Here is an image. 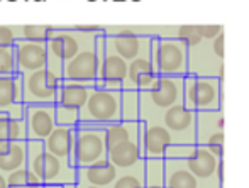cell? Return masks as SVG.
Instances as JSON below:
<instances>
[{
    "label": "cell",
    "mask_w": 249,
    "mask_h": 188,
    "mask_svg": "<svg viewBox=\"0 0 249 188\" xmlns=\"http://www.w3.org/2000/svg\"><path fill=\"white\" fill-rule=\"evenodd\" d=\"M185 76L158 75L148 90L141 92V120L156 122L161 112L183 102Z\"/></svg>",
    "instance_id": "obj_1"
},
{
    "label": "cell",
    "mask_w": 249,
    "mask_h": 188,
    "mask_svg": "<svg viewBox=\"0 0 249 188\" xmlns=\"http://www.w3.org/2000/svg\"><path fill=\"white\" fill-rule=\"evenodd\" d=\"M27 166L39 176L43 183L65 185L78 182V168L48 151L44 148V141L27 139Z\"/></svg>",
    "instance_id": "obj_2"
},
{
    "label": "cell",
    "mask_w": 249,
    "mask_h": 188,
    "mask_svg": "<svg viewBox=\"0 0 249 188\" xmlns=\"http://www.w3.org/2000/svg\"><path fill=\"white\" fill-rule=\"evenodd\" d=\"M122 120V90L93 86L85 107L80 112L78 125L105 127Z\"/></svg>",
    "instance_id": "obj_3"
},
{
    "label": "cell",
    "mask_w": 249,
    "mask_h": 188,
    "mask_svg": "<svg viewBox=\"0 0 249 188\" xmlns=\"http://www.w3.org/2000/svg\"><path fill=\"white\" fill-rule=\"evenodd\" d=\"M95 33H82L75 27H56L54 34L46 43L48 46V68L58 76L63 75V66L83 50L87 43L95 39Z\"/></svg>",
    "instance_id": "obj_4"
},
{
    "label": "cell",
    "mask_w": 249,
    "mask_h": 188,
    "mask_svg": "<svg viewBox=\"0 0 249 188\" xmlns=\"http://www.w3.org/2000/svg\"><path fill=\"white\" fill-rule=\"evenodd\" d=\"M151 60L160 75H188V68H190L188 48L173 36H153Z\"/></svg>",
    "instance_id": "obj_5"
},
{
    "label": "cell",
    "mask_w": 249,
    "mask_h": 188,
    "mask_svg": "<svg viewBox=\"0 0 249 188\" xmlns=\"http://www.w3.org/2000/svg\"><path fill=\"white\" fill-rule=\"evenodd\" d=\"M183 103L195 112L222 109V80L217 76H185Z\"/></svg>",
    "instance_id": "obj_6"
},
{
    "label": "cell",
    "mask_w": 249,
    "mask_h": 188,
    "mask_svg": "<svg viewBox=\"0 0 249 188\" xmlns=\"http://www.w3.org/2000/svg\"><path fill=\"white\" fill-rule=\"evenodd\" d=\"M93 86L63 80L56 97V119L61 125H78L80 112L85 107Z\"/></svg>",
    "instance_id": "obj_7"
},
{
    "label": "cell",
    "mask_w": 249,
    "mask_h": 188,
    "mask_svg": "<svg viewBox=\"0 0 249 188\" xmlns=\"http://www.w3.org/2000/svg\"><path fill=\"white\" fill-rule=\"evenodd\" d=\"M76 166H90L102 159H107L108 148L105 141L104 127L97 125H76Z\"/></svg>",
    "instance_id": "obj_8"
},
{
    "label": "cell",
    "mask_w": 249,
    "mask_h": 188,
    "mask_svg": "<svg viewBox=\"0 0 249 188\" xmlns=\"http://www.w3.org/2000/svg\"><path fill=\"white\" fill-rule=\"evenodd\" d=\"M105 43H107V50L117 53L124 60L132 61L139 56H151V41L153 36H146V34H139L134 29H105Z\"/></svg>",
    "instance_id": "obj_9"
},
{
    "label": "cell",
    "mask_w": 249,
    "mask_h": 188,
    "mask_svg": "<svg viewBox=\"0 0 249 188\" xmlns=\"http://www.w3.org/2000/svg\"><path fill=\"white\" fill-rule=\"evenodd\" d=\"M95 39L87 43L76 56H73L68 63H65L63 75H61L63 80L97 86V80H99V73H100V60L95 50Z\"/></svg>",
    "instance_id": "obj_10"
},
{
    "label": "cell",
    "mask_w": 249,
    "mask_h": 188,
    "mask_svg": "<svg viewBox=\"0 0 249 188\" xmlns=\"http://www.w3.org/2000/svg\"><path fill=\"white\" fill-rule=\"evenodd\" d=\"M24 102L26 103H54L63 78L50 68L24 73Z\"/></svg>",
    "instance_id": "obj_11"
},
{
    "label": "cell",
    "mask_w": 249,
    "mask_h": 188,
    "mask_svg": "<svg viewBox=\"0 0 249 188\" xmlns=\"http://www.w3.org/2000/svg\"><path fill=\"white\" fill-rule=\"evenodd\" d=\"M156 122H163L170 129L177 144H197V112L183 102L161 112Z\"/></svg>",
    "instance_id": "obj_12"
},
{
    "label": "cell",
    "mask_w": 249,
    "mask_h": 188,
    "mask_svg": "<svg viewBox=\"0 0 249 188\" xmlns=\"http://www.w3.org/2000/svg\"><path fill=\"white\" fill-rule=\"evenodd\" d=\"M222 158H217L207 146L192 144L187 158L183 159L192 173L203 183L207 188H222L219 176H217V166Z\"/></svg>",
    "instance_id": "obj_13"
},
{
    "label": "cell",
    "mask_w": 249,
    "mask_h": 188,
    "mask_svg": "<svg viewBox=\"0 0 249 188\" xmlns=\"http://www.w3.org/2000/svg\"><path fill=\"white\" fill-rule=\"evenodd\" d=\"M197 144L207 146L217 158H224V110L197 112Z\"/></svg>",
    "instance_id": "obj_14"
},
{
    "label": "cell",
    "mask_w": 249,
    "mask_h": 188,
    "mask_svg": "<svg viewBox=\"0 0 249 188\" xmlns=\"http://www.w3.org/2000/svg\"><path fill=\"white\" fill-rule=\"evenodd\" d=\"M139 144L144 159H164L170 146L177 144L175 136L163 122H144L141 120Z\"/></svg>",
    "instance_id": "obj_15"
},
{
    "label": "cell",
    "mask_w": 249,
    "mask_h": 188,
    "mask_svg": "<svg viewBox=\"0 0 249 188\" xmlns=\"http://www.w3.org/2000/svg\"><path fill=\"white\" fill-rule=\"evenodd\" d=\"M26 125L29 141H44L58 125L56 103H26Z\"/></svg>",
    "instance_id": "obj_16"
},
{
    "label": "cell",
    "mask_w": 249,
    "mask_h": 188,
    "mask_svg": "<svg viewBox=\"0 0 249 188\" xmlns=\"http://www.w3.org/2000/svg\"><path fill=\"white\" fill-rule=\"evenodd\" d=\"M0 112L10 114L16 119L26 117L24 76L20 73L0 76Z\"/></svg>",
    "instance_id": "obj_17"
},
{
    "label": "cell",
    "mask_w": 249,
    "mask_h": 188,
    "mask_svg": "<svg viewBox=\"0 0 249 188\" xmlns=\"http://www.w3.org/2000/svg\"><path fill=\"white\" fill-rule=\"evenodd\" d=\"M44 148L58 158L68 161L71 166H76V125H61L58 124L56 129L44 139Z\"/></svg>",
    "instance_id": "obj_18"
},
{
    "label": "cell",
    "mask_w": 249,
    "mask_h": 188,
    "mask_svg": "<svg viewBox=\"0 0 249 188\" xmlns=\"http://www.w3.org/2000/svg\"><path fill=\"white\" fill-rule=\"evenodd\" d=\"M16 60L17 69L20 75L36 71L41 68H48V46L43 43L19 39L16 44Z\"/></svg>",
    "instance_id": "obj_19"
},
{
    "label": "cell",
    "mask_w": 249,
    "mask_h": 188,
    "mask_svg": "<svg viewBox=\"0 0 249 188\" xmlns=\"http://www.w3.org/2000/svg\"><path fill=\"white\" fill-rule=\"evenodd\" d=\"M127 71L129 61L124 60L122 56H119L114 51L107 50V54H105V60L102 63V68L99 73V80H97V86L122 90L125 78H127Z\"/></svg>",
    "instance_id": "obj_20"
},
{
    "label": "cell",
    "mask_w": 249,
    "mask_h": 188,
    "mask_svg": "<svg viewBox=\"0 0 249 188\" xmlns=\"http://www.w3.org/2000/svg\"><path fill=\"white\" fill-rule=\"evenodd\" d=\"M158 75L160 73H158L151 56H139L129 61L127 78H125L122 90H139V92L148 90L158 78Z\"/></svg>",
    "instance_id": "obj_21"
},
{
    "label": "cell",
    "mask_w": 249,
    "mask_h": 188,
    "mask_svg": "<svg viewBox=\"0 0 249 188\" xmlns=\"http://www.w3.org/2000/svg\"><path fill=\"white\" fill-rule=\"evenodd\" d=\"M164 187L166 188H207L188 170L183 159L164 158Z\"/></svg>",
    "instance_id": "obj_22"
},
{
    "label": "cell",
    "mask_w": 249,
    "mask_h": 188,
    "mask_svg": "<svg viewBox=\"0 0 249 188\" xmlns=\"http://www.w3.org/2000/svg\"><path fill=\"white\" fill-rule=\"evenodd\" d=\"M121 170L110 161V159H102L90 166H83L78 168V182L90 183V185L110 188L114 182L117 180Z\"/></svg>",
    "instance_id": "obj_23"
},
{
    "label": "cell",
    "mask_w": 249,
    "mask_h": 188,
    "mask_svg": "<svg viewBox=\"0 0 249 188\" xmlns=\"http://www.w3.org/2000/svg\"><path fill=\"white\" fill-rule=\"evenodd\" d=\"M107 158L119 170H127L136 166L139 161H142L144 154H142V148L139 144V139H131V141L121 142V144L108 149Z\"/></svg>",
    "instance_id": "obj_24"
},
{
    "label": "cell",
    "mask_w": 249,
    "mask_h": 188,
    "mask_svg": "<svg viewBox=\"0 0 249 188\" xmlns=\"http://www.w3.org/2000/svg\"><path fill=\"white\" fill-rule=\"evenodd\" d=\"M27 166V139L10 141L0 146V170L3 173H12Z\"/></svg>",
    "instance_id": "obj_25"
},
{
    "label": "cell",
    "mask_w": 249,
    "mask_h": 188,
    "mask_svg": "<svg viewBox=\"0 0 249 188\" xmlns=\"http://www.w3.org/2000/svg\"><path fill=\"white\" fill-rule=\"evenodd\" d=\"M139 129H141V120L131 122V120H119V122L108 124L104 127L105 131V141L107 148L121 144V142L131 141V139H139Z\"/></svg>",
    "instance_id": "obj_26"
},
{
    "label": "cell",
    "mask_w": 249,
    "mask_h": 188,
    "mask_svg": "<svg viewBox=\"0 0 249 188\" xmlns=\"http://www.w3.org/2000/svg\"><path fill=\"white\" fill-rule=\"evenodd\" d=\"M20 139H27L26 120L16 119L7 112H0V146Z\"/></svg>",
    "instance_id": "obj_27"
},
{
    "label": "cell",
    "mask_w": 249,
    "mask_h": 188,
    "mask_svg": "<svg viewBox=\"0 0 249 188\" xmlns=\"http://www.w3.org/2000/svg\"><path fill=\"white\" fill-rule=\"evenodd\" d=\"M146 187V159L139 161L136 166L121 170L117 180L110 188H144Z\"/></svg>",
    "instance_id": "obj_28"
},
{
    "label": "cell",
    "mask_w": 249,
    "mask_h": 188,
    "mask_svg": "<svg viewBox=\"0 0 249 188\" xmlns=\"http://www.w3.org/2000/svg\"><path fill=\"white\" fill-rule=\"evenodd\" d=\"M122 120H141V92L122 90Z\"/></svg>",
    "instance_id": "obj_29"
},
{
    "label": "cell",
    "mask_w": 249,
    "mask_h": 188,
    "mask_svg": "<svg viewBox=\"0 0 249 188\" xmlns=\"http://www.w3.org/2000/svg\"><path fill=\"white\" fill-rule=\"evenodd\" d=\"M7 182H9V188H39L43 185L41 178L29 166H22V168L9 173Z\"/></svg>",
    "instance_id": "obj_30"
},
{
    "label": "cell",
    "mask_w": 249,
    "mask_h": 188,
    "mask_svg": "<svg viewBox=\"0 0 249 188\" xmlns=\"http://www.w3.org/2000/svg\"><path fill=\"white\" fill-rule=\"evenodd\" d=\"M19 39H26V41H33V43H43L46 44L51 39V36L54 34L56 27L53 26H19Z\"/></svg>",
    "instance_id": "obj_31"
},
{
    "label": "cell",
    "mask_w": 249,
    "mask_h": 188,
    "mask_svg": "<svg viewBox=\"0 0 249 188\" xmlns=\"http://www.w3.org/2000/svg\"><path fill=\"white\" fill-rule=\"evenodd\" d=\"M144 188H166L164 187V159H146Z\"/></svg>",
    "instance_id": "obj_32"
},
{
    "label": "cell",
    "mask_w": 249,
    "mask_h": 188,
    "mask_svg": "<svg viewBox=\"0 0 249 188\" xmlns=\"http://www.w3.org/2000/svg\"><path fill=\"white\" fill-rule=\"evenodd\" d=\"M173 37L180 39L181 43L188 48V50H192V48H197V46H200V44L203 43V39H202V36H200L197 26H180V27H177Z\"/></svg>",
    "instance_id": "obj_33"
},
{
    "label": "cell",
    "mask_w": 249,
    "mask_h": 188,
    "mask_svg": "<svg viewBox=\"0 0 249 188\" xmlns=\"http://www.w3.org/2000/svg\"><path fill=\"white\" fill-rule=\"evenodd\" d=\"M16 73H19L16 60V48L0 46V76L16 75Z\"/></svg>",
    "instance_id": "obj_34"
},
{
    "label": "cell",
    "mask_w": 249,
    "mask_h": 188,
    "mask_svg": "<svg viewBox=\"0 0 249 188\" xmlns=\"http://www.w3.org/2000/svg\"><path fill=\"white\" fill-rule=\"evenodd\" d=\"M19 41V29L12 26H0V46H14Z\"/></svg>",
    "instance_id": "obj_35"
},
{
    "label": "cell",
    "mask_w": 249,
    "mask_h": 188,
    "mask_svg": "<svg viewBox=\"0 0 249 188\" xmlns=\"http://www.w3.org/2000/svg\"><path fill=\"white\" fill-rule=\"evenodd\" d=\"M197 27L203 41H213L219 34L224 33V26H219V24H213V26H197Z\"/></svg>",
    "instance_id": "obj_36"
},
{
    "label": "cell",
    "mask_w": 249,
    "mask_h": 188,
    "mask_svg": "<svg viewBox=\"0 0 249 188\" xmlns=\"http://www.w3.org/2000/svg\"><path fill=\"white\" fill-rule=\"evenodd\" d=\"M224 39H226V36H224V33H222V34H219L213 41H210V48H212L213 54H215L220 61H224V43H226Z\"/></svg>",
    "instance_id": "obj_37"
},
{
    "label": "cell",
    "mask_w": 249,
    "mask_h": 188,
    "mask_svg": "<svg viewBox=\"0 0 249 188\" xmlns=\"http://www.w3.org/2000/svg\"><path fill=\"white\" fill-rule=\"evenodd\" d=\"M217 176H219L220 183L224 185V158L219 161V166H217Z\"/></svg>",
    "instance_id": "obj_38"
},
{
    "label": "cell",
    "mask_w": 249,
    "mask_h": 188,
    "mask_svg": "<svg viewBox=\"0 0 249 188\" xmlns=\"http://www.w3.org/2000/svg\"><path fill=\"white\" fill-rule=\"evenodd\" d=\"M0 188H9V182H7V173L0 170Z\"/></svg>",
    "instance_id": "obj_39"
},
{
    "label": "cell",
    "mask_w": 249,
    "mask_h": 188,
    "mask_svg": "<svg viewBox=\"0 0 249 188\" xmlns=\"http://www.w3.org/2000/svg\"><path fill=\"white\" fill-rule=\"evenodd\" d=\"M76 188H104V187H97V185H90V183L76 182Z\"/></svg>",
    "instance_id": "obj_40"
},
{
    "label": "cell",
    "mask_w": 249,
    "mask_h": 188,
    "mask_svg": "<svg viewBox=\"0 0 249 188\" xmlns=\"http://www.w3.org/2000/svg\"><path fill=\"white\" fill-rule=\"evenodd\" d=\"M39 188H63V185H50V183H43Z\"/></svg>",
    "instance_id": "obj_41"
},
{
    "label": "cell",
    "mask_w": 249,
    "mask_h": 188,
    "mask_svg": "<svg viewBox=\"0 0 249 188\" xmlns=\"http://www.w3.org/2000/svg\"><path fill=\"white\" fill-rule=\"evenodd\" d=\"M63 188H76V183H65Z\"/></svg>",
    "instance_id": "obj_42"
}]
</instances>
